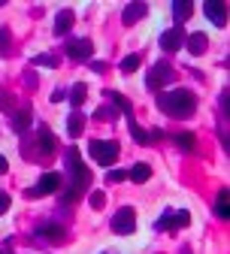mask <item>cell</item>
<instances>
[{"label":"cell","instance_id":"cell-1","mask_svg":"<svg viewBox=\"0 0 230 254\" xmlns=\"http://www.w3.org/2000/svg\"><path fill=\"white\" fill-rule=\"evenodd\" d=\"M157 106L167 112V115H173V118H188V115H194V109H197V97H194L191 91H185V88H176V91L160 94V97H157Z\"/></svg>","mask_w":230,"mask_h":254},{"label":"cell","instance_id":"cell-2","mask_svg":"<svg viewBox=\"0 0 230 254\" xmlns=\"http://www.w3.org/2000/svg\"><path fill=\"white\" fill-rule=\"evenodd\" d=\"M67 167H70V173H73V182H70V190L64 194V203H76V200L85 194V188L91 185V173H88L85 164L79 161V151H76V148L67 151Z\"/></svg>","mask_w":230,"mask_h":254},{"label":"cell","instance_id":"cell-3","mask_svg":"<svg viewBox=\"0 0 230 254\" xmlns=\"http://www.w3.org/2000/svg\"><path fill=\"white\" fill-rule=\"evenodd\" d=\"M88 151H91V157H94L100 167H112L115 157H118V142H109V139H91Z\"/></svg>","mask_w":230,"mask_h":254},{"label":"cell","instance_id":"cell-4","mask_svg":"<svg viewBox=\"0 0 230 254\" xmlns=\"http://www.w3.org/2000/svg\"><path fill=\"white\" fill-rule=\"evenodd\" d=\"M134 230H137V215H134V209H130V206L118 209L115 218H112V233L127 236V233H134Z\"/></svg>","mask_w":230,"mask_h":254},{"label":"cell","instance_id":"cell-5","mask_svg":"<svg viewBox=\"0 0 230 254\" xmlns=\"http://www.w3.org/2000/svg\"><path fill=\"white\" fill-rule=\"evenodd\" d=\"M173 76H176V73H173V67L160 61V64H154V67H152V73L146 76V85H149L152 91H160V88L167 85V82H173Z\"/></svg>","mask_w":230,"mask_h":254},{"label":"cell","instance_id":"cell-6","mask_svg":"<svg viewBox=\"0 0 230 254\" xmlns=\"http://www.w3.org/2000/svg\"><path fill=\"white\" fill-rule=\"evenodd\" d=\"M61 188V176L58 173H46L40 182H37V188H30L27 190V197H43V194H55V190Z\"/></svg>","mask_w":230,"mask_h":254},{"label":"cell","instance_id":"cell-7","mask_svg":"<svg viewBox=\"0 0 230 254\" xmlns=\"http://www.w3.org/2000/svg\"><path fill=\"white\" fill-rule=\"evenodd\" d=\"M182 43H185V30H182L179 24H173L167 34L160 37V49H163V52H179Z\"/></svg>","mask_w":230,"mask_h":254},{"label":"cell","instance_id":"cell-8","mask_svg":"<svg viewBox=\"0 0 230 254\" xmlns=\"http://www.w3.org/2000/svg\"><path fill=\"white\" fill-rule=\"evenodd\" d=\"M203 12H206V18H209L212 24H218V27H224V24H227V9H224L221 0H206Z\"/></svg>","mask_w":230,"mask_h":254},{"label":"cell","instance_id":"cell-9","mask_svg":"<svg viewBox=\"0 0 230 254\" xmlns=\"http://www.w3.org/2000/svg\"><path fill=\"white\" fill-rule=\"evenodd\" d=\"M191 215L188 212H173V215H163L157 221V230H179V227H188Z\"/></svg>","mask_w":230,"mask_h":254},{"label":"cell","instance_id":"cell-10","mask_svg":"<svg viewBox=\"0 0 230 254\" xmlns=\"http://www.w3.org/2000/svg\"><path fill=\"white\" fill-rule=\"evenodd\" d=\"M91 52H94V43L91 40H73L67 46V55L73 61H91Z\"/></svg>","mask_w":230,"mask_h":254},{"label":"cell","instance_id":"cell-11","mask_svg":"<svg viewBox=\"0 0 230 254\" xmlns=\"http://www.w3.org/2000/svg\"><path fill=\"white\" fill-rule=\"evenodd\" d=\"M73 18H76V15H73L70 9H61V12H58V18H55V34H58V37H64V34H67V30L73 27Z\"/></svg>","mask_w":230,"mask_h":254},{"label":"cell","instance_id":"cell-12","mask_svg":"<svg viewBox=\"0 0 230 254\" xmlns=\"http://www.w3.org/2000/svg\"><path fill=\"white\" fill-rule=\"evenodd\" d=\"M146 12H149V6H146V3H130V6L124 9L121 21H124V24H134V21H140V18H143Z\"/></svg>","mask_w":230,"mask_h":254},{"label":"cell","instance_id":"cell-13","mask_svg":"<svg viewBox=\"0 0 230 254\" xmlns=\"http://www.w3.org/2000/svg\"><path fill=\"white\" fill-rule=\"evenodd\" d=\"M40 236L49 239V242H64V239H67L64 227H58V224H43V227H40Z\"/></svg>","mask_w":230,"mask_h":254},{"label":"cell","instance_id":"cell-14","mask_svg":"<svg viewBox=\"0 0 230 254\" xmlns=\"http://www.w3.org/2000/svg\"><path fill=\"white\" fill-rule=\"evenodd\" d=\"M191 12H194V3H191V0H176V3H173V15H176L179 27H182L185 18H191Z\"/></svg>","mask_w":230,"mask_h":254},{"label":"cell","instance_id":"cell-15","mask_svg":"<svg viewBox=\"0 0 230 254\" xmlns=\"http://www.w3.org/2000/svg\"><path fill=\"white\" fill-rule=\"evenodd\" d=\"M37 145H40V154L49 157V154L55 151V136H52L49 130H40V133H37Z\"/></svg>","mask_w":230,"mask_h":254},{"label":"cell","instance_id":"cell-16","mask_svg":"<svg viewBox=\"0 0 230 254\" xmlns=\"http://www.w3.org/2000/svg\"><path fill=\"white\" fill-rule=\"evenodd\" d=\"M127 179H130V182H137V185H140V182H149V179H152V167H149V164H137V167H130Z\"/></svg>","mask_w":230,"mask_h":254},{"label":"cell","instance_id":"cell-17","mask_svg":"<svg viewBox=\"0 0 230 254\" xmlns=\"http://www.w3.org/2000/svg\"><path fill=\"white\" fill-rule=\"evenodd\" d=\"M188 52L191 55H203L206 52V34H191L188 37Z\"/></svg>","mask_w":230,"mask_h":254},{"label":"cell","instance_id":"cell-18","mask_svg":"<svg viewBox=\"0 0 230 254\" xmlns=\"http://www.w3.org/2000/svg\"><path fill=\"white\" fill-rule=\"evenodd\" d=\"M85 97H88V88H85L82 82H76V85H73V91H70V103H73V106H82V103H85Z\"/></svg>","mask_w":230,"mask_h":254},{"label":"cell","instance_id":"cell-19","mask_svg":"<svg viewBox=\"0 0 230 254\" xmlns=\"http://www.w3.org/2000/svg\"><path fill=\"white\" fill-rule=\"evenodd\" d=\"M82 127H85V118H82L79 112H73V115H70V124H67L70 136H82Z\"/></svg>","mask_w":230,"mask_h":254},{"label":"cell","instance_id":"cell-20","mask_svg":"<svg viewBox=\"0 0 230 254\" xmlns=\"http://www.w3.org/2000/svg\"><path fill=\"white\" fill-rule=\"evenodd\" d=\"M215 215L218 218H230V206H227V190H221L218 200H215Z\"/></svg>","mask_w":230,"mask_h":254},{"label":"cell","instance_id":"cell-21","mask_svg":"<svg viewBox=\"0 0 230 254\" xmlns=\"http://www.w3.org/2000/svg\"><path fill=\"white\" fill-rule=\"evenodd\" d=\"M176 142H179V148H185V151H194V148H197V136H194V133H176Z\"/></svg>","mask_w":230,"mask_h":254},{"label":"cell","instance_id":"cell-22","mask_svg":"<svg viewBox=\"0 0 230 254\" xmlns=\"http://www.w3.org/2000/svg\"><path fill=\"white\" fill-rule=\"evenodd\" d=\"M130 133H134V139H137L140 145H149V142H152V136H149V133L143 130V127H140L137 121H130Z\"/></svg>","mask_w":230,"mask_h":254},{"label":"cell","instance_id":"cell-23","mask_svg":"<svg viewBox=\"0 0 230 254\" xmlns=\"http://www.w3.org/2000/svg\"><path fill=\"white\" fill-rule=\"evenodd\" d=\"M137 67H140V55H127L121 61V73H134Z\"/></svg>","mask_w":230,"mask_h":254},{"label":"cell","instance_id":"cell-24","mask_svg":"<svg viewBox=\"0 0 230 254\" xmlns=\"http://www.w3.org/2000/svg\"><path fill=\"white\" fill-rule=\"evenodd\" d=\"M27 124H30V112H18V115L12 118V127H15V130H27Z\"/></svg>","mask_w":230,"mask_h":254},{"label":"cell","instance_id":"cell-25","mask_svg":"<svg viewBox=\"0 0 230 254\" xmlns=\"http://www.w3.org/2000/svg\"><path fill=\"white\" fill-rule=\"evenodd\" d=\"M34 64H37V67H58V61H55L52 55H37Z\"/></svg>","mask_w":230,"mask_h":254},{"label":"cell","instance_id":"cell-26","mask_svg":"<svg viewBox=\"0 0 230 254\" xmlns=\"http://www.w3.org/2000/svg\"><path fill=\"white\" fill-rule=\"evenodd\" d=\"M124 179H127V173H124V170H109V176H106V182H109V185L124 182Z\"/></svg>","mask_w":230,"mask_h":254},{"label":"cell","instance_id":"cell-27","mask_svg":"<svg viewBox=\"0 0 230 254\" xmlns=\"http://www.w3.org/2000/svg\"><path fill=\"white\" fill-rule=\"evenodd\" d=\"M0 52L9 55V30H0Z\"/></svg>","mask_w":230,"mask_h":254},{"label":"cell","instance_id":"cell-28","mask_svg":"<svg viewBox=\"0 0 230 254\" xmlns=\"http://www.w3.org/2000/svg\"><path fill=\"white\" fill-rule=\"evenodd\" d=\"M103 203H106V197L100 194V190H94V194H91V206L94 209H103Z\"/></svg>","mask_w":230,"mask_h":254},{"label":"cell","instance_id":"cell-29","mask_svg":"<svg viewBox=\"0 0 230 254\" xmlns=\"http://www.w3.org/2000/svg\"><path fill=\"white\" fill-rule=\"evenodd\" d=\"M9 209V194H3V190H0V215H3Z\"/></svg>","mask_w":230,"mask_h":254},{"label":"cell","instance_id":"cell-30","mask_svg":"<svg viewBox=\"0 0 230 254\" xmlns=\"http://www.w3.org/2000/svg\"><path fill=\"white\" fill-rule=\"evenodd\" d=\"M6 170H9V164H6V157H3V154H0V176H3Z\"/></svg>","mask_w":230,"mask_h":254}]
</instances>
